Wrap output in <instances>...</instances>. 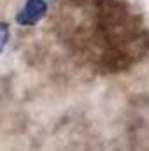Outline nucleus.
I'll list each match as a JSON object with an SVG mask.
<instances>
[{"instance_id": "obj_1", "label": "nucleus", "mask_w": 149, "mask_h": 151, "mask_svg": "<svg viewBox=\"0 0 149 151\" xmlns=\"http://www.w3.org/2000/svg\"><path fill=\"white\" fill-rule=\"evenodd\" d=\"M49 5L46 0H27L25 7L16 14V23L21 27H34L46 18Z\"/></svg>"}, {"instance_id": "obj_2", "label": "nucleus", "mask_w": 149, "mask_h": 151, "mask_svg": "<svg viewBox=\"0 0 149 151\" xmlns=\"http://www.w3.org/2000/svg\"><path fill=\"white\" fill-rule=\"evenodd\" d=\"M9 40V25L0 21V51H4V47L7 46Z\"/></svg>"}]
</instances>
